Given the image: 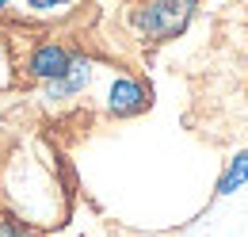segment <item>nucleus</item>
Segmentation results:
<instances>
[{"label": "nucleus", "mask_w": 248, "mask_h": 237, "mask_svg": "<svg viewBox=\"0 0 248 237\" xmlns=\"http://www.w3.org/2000/svg\"><path fill=\"white\" fill-rule=\"evenodd\" d=\"M69 4H77V0H27V8L31 12H62Z\"/></svg>", "instance_id": "0eeeda50"}, {"label": "nucleus", "mask_w": 248, "mask_h": 237, "mask_svg": "<svg viewBox=\"0 0 248 237\" xmlns=\"http://www.w3.org/2000/svg\"><path fill=\"white\" fill-rule=\"evenodd\" d=\"M195 8H199V0H141L130 12V27L149 42H168L187 31Z\"/></svg>", "instance_id": "f257e3e1"}, {"label": "nucleus", "mask_w": 248, "mask_h": 237, "mask_svg": "<svg viewBox=\"0 0 248 237\" xmlns=\"http://www.w3.org/2000/svg\"><path fill=\"white\" fill-rule=\"evenodd\" d=\"M77 58V50H69L62 42H38L31 50V58H27V73H31L34 81H54V77H62L65 69H69V61Z\"/></svg>", "instance_id": "20e7f679"}, {"label": "nucleus", "mask_w": 248, "mask_h": 237, "mask_svg": "<svg viewBox=\"0 0 248 237\" xmlns=\"http://www.w3.org/2000/svg\"><path fill=\"white\" fill-rule=\"evenodd\" d=\"M0 237H38V230H31L27 222H16V218H0Z\"/></svg>", "instance_id": "423d86ee"}, {"label": "nucleus", "mask_w": 248, "mask_h": 237, "mask_svg": "<svg viewBox=\"0 0 248 237\" xmlns=\"http://www.w3.org/2000/svg\"><path fill=\"white\" fill-rule=\"evenodd\" d=\"M107 115L115 118H134L141 115V111H149V103H153V92L145 81H138V77H130V73H119L111 85H107Z\"/></svg>", "instance_id": "f03ea898"}, {"label": "nucleus", "mask_w": 248, "mask_h": 237, "mask_svg": "<svg viewBox=\"0 0 248 237\" xmlns=\"http://www.w3.org/2000/svg\"><path fill=\"white\" fill-rule=\"evenodd\" d=\"M8 4H12V0H0V12H4V8H8Z\"/></svg>", "instance_id": "6e6552de"}, {"label": "nucleus", "mask_w": 248, "mask_h": 237, "mask_svg": "<svg viewBox=\"0 0 248 237\" xmlns=\"http://www.w3.org/2000/svg\"><path fill=\"white\" fill-rule=\"evenodd\" d=\"M245 184H248V146L233 153V161H229V165H225V172L217 176V187H214V191H217V195H233V191H241Z\"/></svg>", "instance_id": "39448f33"}, {"label": "nucleus", "mask_w": 248, "mask_h": 237, "mask_svg": "<svg viewBox=\"0 0 248 237\" xmlns=\"http://www.w3.org/2000/svg\"><path fill=\"white\" fill-rule=\"evenodd\" d=\"M95 77V65L84 54H77V58L69 61V69H65L62 77H54V81H46L42 85V100L46 103H65V100H77L80 92H88Z\"/></svg>", "instance_id": "7ed1b4c3"}]
</instances>
